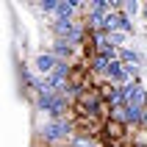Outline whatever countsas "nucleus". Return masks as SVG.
I'll use <instances>...</instances> for the list:
<instances>
[{
  "label": "nucleus",
  "instance_id": "f257e3e1",
  "mask_svg": "<svg viewBox=\"0 0 147 147\" xmlns=\"http://www.w3.org/2000/svg\"><path fill=\"white\" fill-rule=\"evenodd\" d=\"M69 72H72V69H69V64H64V61H61V64H58L50 75L36 78V81H33V86H36V92H39V94H56V92H61V89L67 86Z\"/></svg>",
  "mask_w": 147,
  "mask_h": 147
},
{
  "label": "nucleus",
  "instance_id": "f03ea898",
  "mask_svg": "<svg viewBox=\"0 0 147 147\" xmlns=\"http://www.w3.org/2000/svg\"><path fill=\"white\" fill-rule=\"evenodd\" d=\"M75 131V122L72 119H67V117H58V119H47V122L39 128V136L42 142H47V144H56V142H64L69 139Z\"/></svg>",
  "mask_w": 147,
  "mask_h": 147
},
{
  "label": "nucleus",
  "instance_id": "7ed1b4c3",
  "mask_svg": "<svg viewBox=\"0 0 147 147\" xmlns=\"http://www.w3.org/2000/svg\"><path fill=\"white\" fill-rule=\"evenodd\" d=\"M67 106H69V103L64 100V94H61V92H56V94H39V97H36V108H39V111H45V114H50V119L64 117Z\"/></svg>",
  "mask_w": 147,
  "mask_h": 147
},
{
  "label": "nucleus",
  "instance_id": "20e7f679",
  "mask_svg": "<svg viewBox=\"0 0 147 147\" xmlns=\"http://www.w3.org/2000/svg\"><path fill=\"white\" fill-rule=\"evenodd\" d=\"M144 103H147V89L142 86L139 81H136V83H131V86H128V97H125V106H131V108H144Z\"/></svg>",
  "mask_w": 147,
  "mask_h": 147
},
{
  "label": "nucleus",
  "instance_id": "39448f33",
  "mask_svg": "<svg viewBox=\"0 0 147 147\" xmlns=\"http://www.w3.org/2000/svg\"><path fill=\"white\" fill-rule=\"evenodd\" d=\"M78 8H81V3H78V0H56L53 17H56V20H72Z\"/></svg>",
  "mask_w": 147,
  "mask_h": 147
},
{
  "label": "nucleus",
  "instance_id": "423d86ee",
  "mask_svg": "<svg viewBox=\"0 0 147 147\" xmlns=\"http://www.w3.org/2000/svg\"><path fill=\"white\" fill-rule=\"evenodd\" d=\"M33 64H36V69H39L42 75H50V72H53V69H56L58 64H61V61H58V58L53 56V53H39Z\"/></svg>",
  "mask_w": 147,
  "mask_h": 147
},
{
  "label": "nucleus",
  "instance_id": "0eeeda50",
  "mask_svg": "<svg viewBox=\"0 0 147 147\" xmlns=\"http://www.w3.org/2000/svg\"><path fill=\"white\" fill-rule=\"evenodd\" d=\"M75 28H78V22H72V20H53V33H56V39H67Z\"/></svg>",
  "mask_w": 147,
  "mask_h": 147
},
{
  "label": "nucleus",
  "instance_id": "6e6552de",
  "mask_svg": "<svg viewBox=\"0 0 147 147\" xmlns=\"http://www.w3.org/2000/svg\"><path fill=\"white\" fill-rule=\"evenodd\" d=\"M72 53H75V47L67 39H56V42H53V56H56L58 61H61V58H69Z\"/></svg>",
  "mask_w": 147,
  "mask_h": 147
},
{
  "label": "nucleus",
  "instance_id": "1a4fd4ad",
  "mask_svg": "<svg viewBox=\"0 0 147 147\" xmlns=\"http://www.w3.org/2000/svg\"><path fill=\"white\" fill-rule=\"evenodd\" d=\"M119 61H122L125 67H139L142 64V56L136 53V50H131V47H122V50H119Z\"/></svg>",
  "mask_w": 147,
  "mask_h": 147
},
{
  "label": "nucleus",
  "instance_id": "9d476101",
  "mask_svg": "<svg viewBox=\"0 0 147 147\" xmlns=\"http://www.w3.org/2000/svg\"><path fill=\"white\" fill-rule=\"evenodd\" d=\"M69 147H100V144L94 139H83V136H78V139L69 142Z\"/></svg>",
  "mask_w": 147,
  "mask_h": 147
},
{
  "label": "nucleus",
  "instance_id": "9b49d317",
  "mask_svg": "<svg viewBox=\"0 0 147 147\" xmlns=\"http://www.w3.org/2000/svg\"><path fill=\"white\" fill-rule=\"evenodd\" d=\"M139 11H142V6H139V3H122V14L128 17V20H131L133 14H139Z\"/></svg>",
  "mask_w": 147,
  "mask_h": 147
},
{
  "label": "nucleus",
  "instance_id": "f8f14e48",
  "mask_svg": "<svg viewBox=\"0 0 147 147\" xmlns=\"http://www.w3.org/2000/svg\"><path fill=\"white\" fill-rule=\"evenodd\" d=\"M144 20H147V8H144Z\"/></svg>",
  "mask_w": 147,
  "mask_h": 147
},
{
  "label": "nucleus",
  "instance_id": "ddd939ff",
  "mask_svg": "<svg viewBox=\"0 0 147 147\" xmlns=\"http://www.w3.org/2000/svg\"><path fill=\"white\" fill-rule=\"evenodd\" d=\"M144 108H147V103H144Z\"/></svg>",
  "mask_w": 147,
  "mask_h": 147
}]
</instances>
